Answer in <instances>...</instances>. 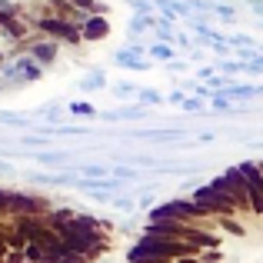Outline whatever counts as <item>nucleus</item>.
I'll use <instances>...</instances> for the list:
<instances>
[{
  "label": "nucleus",
  "instance_id": "nucleus-1",
  "mask_svg": "<svg viewBox=\"0 0 263 263\" xmlns=\"http://www.w3.org/2000/svg\"><path fill=\"white\" fill-rule=\"evenodd\" d=\"M190 200H197V203L203 206L210 217H217V220H220V217H233V213H240V210H237V200H233L230 193L223 190V186H217L213 180H210V183H203V186H197Z\"/></svg>",
  "mask_w": 263,
  "mask_h": 263
},
{
  "label": "nucleus",
  "instance_id": "nucleus-2",
  "mask_svg": "<svg viewBox=\"0 0 263 263\" xmlns=\"http://www.w3.org/2000/svg\"><path fill=\"white\" fill-rule=\"evenodd\" d=\"M53 206L47 200L33 197V193H24V190H7V213L10 217H47Z\"/></svg>",
  "mask_w": 263,
  "mask_h": 263
},
{
  "label": "nucleus",
  "instance_id": "nucleus-3",
  "mask_svg": "<svg viewBox=\"0 0 263 263\" xmlns=\"http://www.w3.org/2000/svg\"><path fill=\"white\" fill-rule=\"evenodd\" d=\"M37 30L47 33L50 40H64V44H84V27L70 24V20H60V17H53V13L37 17Z\"/></svg>",
  "mask_w": 263,
  "mask_h": 263
},
{
  "label": "nucleus",
  "instance_id": "nucleus-4",
  "mask_svg": "<svg viewBox=\"0 0 263 263\" xmlns=\"http://www.w3.org/2000/svg\"><path fill=\"white\" fill-rule=\"evenodd\" d=\"M213 183L223 186L233 200H237V210L240 213H253V203H250V186H247V177L240 174V167H230L227 174L213 177Z\"/></svg>",
  "mask_w": 263,
  "mask_h": 263
},
{
  "label": "nucleus",
  "instance_id": "nucleus-5",
  "mask_svg": "<svg viewBox=\"0 0 263 263\" xmlns=\"http://www.w3.org/2000/svg\"><path fill=\"white\" fill-rule=\"evenodd\" d=\"M240 174L247 177V186H250V203H253V213L263 217V160L260 163H237Z\"/></svg>",
  "mask_w": 263,
  "mask_h": 263
},
{
  "label": "nucleus",
  "instance_id": "nucleus-6",
  "mask_svg": "<svg viewBox=\"0 0 263 263\" xmlns=\"http://www.w3.org/2000/svg\"><path fill=\"white\" fill-rule=\"evenodd\" d=\"M30 57L37 60L40 67L53 64V60L60 57V47H57V40H37V44H30Z\"/></svg>",
  "mask_w": 263,
  "mask_h": 263
},
{
  "label": "nucleus",
  "instance_id": "nucleus-7",
  "mask_svg": "<svg viewBox=\"0 0 263 263\" xmlns=\"http://www.w3.org/2000/svg\"><path fill=\"white\" fill-rule=\"evenodd\" d=\"M107 33H110L107 17H90L84 24V40H87V44H97V40H103Z\"/></svg>",
  "mask_w": 263,
  "mask_h": 263
},
{
  "label": "nucleus",
  "instance_id": "nucleus-8",
  "mask_svg": "<svg viewBox=\"0 0 263 263\" xmlns=\"http://www.w3.org/2000/svg\"><path fill=\"white\" fill-rule=\"evenodd\" d=\"M147 57L150 60H160V64H170V60H177V47L163 44V40H154V44L147 47Z\"/></svg>",
  "mask_w": 263,
  "mask_h": 263
},
{
  "label": "nucleus",
  "instance_id": "nucleus-9",
  "mask_svg": "<svg viewBox=\"0 0 263 263\" xmlns=\"http://www.w3.org/2000/svg\"><path fill=\"white\" fill-rule=\"evenodd\" d=\"M114 60L120 67H130V70H147V67H150V60H143L140 53H134V50H117Z\"/></svg>",
  "mask_w": 263,
  "mask_h": 263
},
{
  "label": "nucleus",
  "instance_id": "nucleus-10",
  "mask_svg": "<svg viewBox=\"0 0 263 263\" xmlns=\"http://www.w3.org/2000/svg\"><path fill=\"white\" fill-rule=\"evenodd\" d=\"M154 20H157V13H154V17H140V13H137V17L127 20V33H130V37H143L147 30H154V27H157Z\"/></svg>",
  "mask_w": 263,
  "mask_h": 263
},
{
  "label": "nucleus",
  "instance_id": "nucleus-11",
  "mask_svg": "<svg viewBox=\"0 0 263 263\" xmlns=\"http://www.w3.org/2000/svg\"><path fill=\"white\" fill-rule=\"evenodd\" d=\"M70 4L90 17H107V4H100V0H70Z\"/></svg>",
  "mask_w": 263,
  "mask_h": 263
},
{
  "label": "nucleus",
  "instance_id": "nucleus-12",
  "mask_svg": "<svg viewBox=\"0 0 263 263\" xmlns=\"http://www.w3.org/2000/svg\"><path fill=\"white\" fill-rule=\"evenodd\" d=\"M33 160L44 163V167H60V163L67 160V154L64 150H47V154H33Z\"/></svg>",
  "mask_w": 263,
  "mask_h": 263
},
{
  "label": "nucleus",
  "instance_id": "nucleus-13",
  "mask_svg": "<svg viewBox=\"0 0 263 263\" xmlns=\"http://www.w3.org/2000/svg\"><path fill=\"white\" fill-rule=\"evenodd\" d=\"M127 4L134 7L140 17H154V13H157V4H154V0H127Z\"/></svg>",
  "mask_w": 263,
  "mask_h": 263
},
{
  "label": "nucleus",
  "instance_id": "nucleus-14",
  "mask_svg": "<svg viewBox=\"0 0 263 263\" xmlns=\"http://www.w3.org/2000/svg\"><path fill=\"white\" fill-rule=\"evenodd\" d=\"M107 87V77L103 73H90V77L80 80V90H103Z\"/></svg>",
  "mask_w": 263,
  "mask_h": 263
},
{
  "label": "nucleus",
  "instance_id": "nucleus-15",
  "mask_svg": "<svg viewBox=\"0 0 263 263\" xmlns=\"http://www.w3.org/2000/svg\"><path fill=\"white\" fill-rule=\"evenodd\" d=\"M213 13H217V17H223L227 24H233V20H237V7H230V4H213Z\"/></svg>",
  "mask_w": 263,
  "mask_h": 263
},
{
  "label": "nucleus",
  "instance_id": "nucleus-16",
  "mask_svg": "<svg viewBox=\"0 0 263 263\" xmlns=\"http://www.w3.org/2000/svg\"><path fill=\"white\" fill-rule=\"evenodd\" d=\"M24 257L30 260V263H40V260H44V247H40V243H27L24 247Z\"/></svg>",
  "mask_w": 263,
  "mask_h": 263
},
{
  "label": "nucleus",
  "instance_id": "nucleus-17",
  "mask_svg": "<svg viewBox=\"0 0 263 263\" xmlns=\"http://www.w3.org/2000/svg\"><path fill=\"white\" fill-rule=\"evenodd\" d=\"M137 97H140V103H143V107H157V103L163 100V97L157 93V90H140V93H137Z\"/></svg>",
  "mask_w": 263,
  "mask_h": 263
},
{
  "label": "nucleus",
  "instance_id": "nucleus-18",
  "mask_svg": "<svg viewBox=\"0 0 263 263\" xmlns=\"http://www.w3.org/2000/svg\"><path fill=\"white\" fill-rule=\"evenodd\" d=\"M183 110H190V114H200L203 110V97H183V103H180Z\"/></svg>",
  "mask_w": 263,
  "mask_h": 263
},
{
  "label": "nucleus",
  "instance_id": "nucleus-19",
  "mask_svg": "<svg viewBox=\"0 0 263 263\" xmlns=\"http://www.w3.org/2000/svg\"><path fill=\"white\" fill-rule=\"evenodd\" d=\"M114 177L117 180H140V174H137V170H130V167H114Z\"/></svg>",
  "mask_w": 263,
  "mask_h": 263
},
{
  "label": "nucleus",
  "instance_id": "nucleus-20",
  "mask_svg": "<svg viewBox=\"0 0 263 263\" xmlns=\"http://www.w3.org/2000/svg\"><path fill=\"white\" fill-rule=\"evenodd\" d=\"M70 114H80V117H97V110L90 103H70Z\"/></svg>",
  "mask_w": 263,
  "mask_h": 263
},
{
  "label": "nucleus",
  "instance_id": "nucleus-21",
  "mask_svg": "<svg viewBox=\"0 0 263 263\" xmlns=\"http://www.w3.org/2000/svg\"><path fill=\"white\" fill-rule=\"evenodd\" d=\"M60 263H90V260L84 257V253H73L70 250V253H64V257H60Z\"/></svg>",
  "mask_w": 263,
  "mask_h": 263
},
{
  "label": "nucleus",
  "instance_id": "nucleus-22",
  "mask_svg": "<svg viewBox=\"0 0 263 263\" xmlns=\"http://www.w3.org/2000/svg\"><path fill=\"white\" fill-rule=\"evenodd\" d=\"M114 90H117V93H120V97H127V93H140V90H137L134 84H127V80H120V84H117Z\"/></svg>",
  "mask_w": 263,
  "mask_h": 263
},
{
  "label": "nucleus",
  "instance_id": "nucleus-23",
  "mask_svg": "<svg viewBox=\"0 0 263 263\" xmlns=\"http://www.w3.org/2000/svg\"><path fill=\"white\" fill-rule=\"evenodd\" d=\"M197 77H200V80H206V84H210V80L217 77V67H200V70H197Z\"/></svg>",
  "mask_w": 263,
  "mask_h": 263
},
{
  "label": "nucleus",
  "instance_id": "nucleus-24",
  "mask_svg": "<svg viewBox=\"0 0 263 263\" xmlns=\"http://www.w3.org/2000/svg\"><path fill=\"white\" fill-rule=\"evenodd\" d=\"M114 203L120 206V210H130V213H134V197H114Z\"/></svg>",
  "mask_w": 263,
  "mask_h": 263
},
{
  "label": "nucleus",
  "instance_id": "nucleus-25",
  "mask_svg": "<svg viewBox=\"0 0 263 263\" xmlns=\"http://www.w3.org/2000/svg\"><path fill=\"white\" fill-rule=\"evenodd\" d=\"M7 257H10V243H7L4 230H0V260H7Z\"/></svg>",
  "mask_w": 263,
  "mask_h": 263
},
{
  "label": "nucleus",
  "instance_id": "nucleus-26",
  "mask_svg": "<svg viewBox=\"0 0 263 263\" xmlns=\"http://www.w3.org/2000/svg\"><path fill=\"white\" fill-rule=\"evenodd\" d=\"M167 70H174V73H177V70H183V73H186V60H170Z\"/></svg>",
  "mask_w": 263,
  "mask_h": 263
},
{
  "label": "nucleus",
  "instance_id": "nucleus-27",
  "mask_svg": "<svg viewBox=\"0 0 263 263\" xmlns=\"http://www.w3.org/2000/svg\"><path fill=\"white\" fill-rule=\"evenodd\" d=\"M247 4H250L253 13H263V0H247Z\"/></svg>",
  "mask_w": 263,
  "mask_h": 263
},
{
  "label": "nucleus",
  "instance_id": "nucleus-28",
  "mask_svg": "<svg viewBox=\"0 0 263 263\" xmlns=\"http://www.w3.org/2000/svg\"><path fill=\"white\" fill-rule=\"evenodd\" d=\"M174 263H200V257H180V260H174Z\"/></svg>",
  "mask_w": 263,
  "mask_h": 263
},
{
  "label": "nucleus",
  "instance_id": "nucleus-29",
  "mask_svg": "<svg viewBox=\"0 0 263 263\" xmlns=\"http://www.w3.org/2000/svg\"><path fill=\"white\" fill-rule=\"evenodd\" d=\"M0 73H4V53H0Z\"/></svg>",
  "mask_w": 263,
  "mask_h": 263
}]
</instances>
